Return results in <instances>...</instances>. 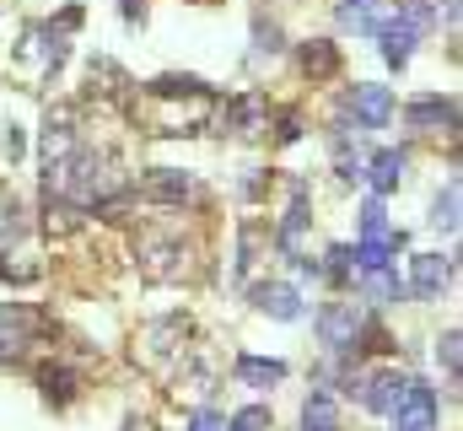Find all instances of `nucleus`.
Instances as JSON below:
<instances>
[{"instance_id":"nucleus-1","label":"nucleus","mask_w":463,"mask_h":431,"mask_svg":"<svg viewBox=\"0 0 463 431\" xmlns=\"http://www.w3.org/2000/svg\"><path fill=\"white\" fill-rule=\"evenodd\" d=\"M184 340H189V319H156L140 329V340H135V361H146V367H178L189 350H184Z\"/></svg>"},{"instance_id":"nucleus-2","label":"nucleus","mask_w":463,"mask_h":431,"mask_svg":"<svg viewBox=\"0 0 463 431\" xmlns=\"http://www.w3.org/2000/svg\"><path fill=\"white\" fill-rule=\"evenodd\" d=\"M140 270H146V281H184L189 275V248L178 237H146L140 243Z\"/></svg>"},{"instance_id":"nucleus-3","label":"nucleus","mask_w":463,"mask_h":431,"mask_svg":"<svg viewBox=\"0 0 463 431\" xmlns=\"http://www.w3.org/2000/svg\"><path fill=\"white\" fill-rule=\"evenodd\" d=\"M388 416H393V431H437V394H431L426 383L410 378L404 399H399Z\"/></svg>"},{"instance_id":"nucleus-4","label":"nucleus","mask_w":463,"mask_h":431,"mask_svg":"<svg viewBox=\"0 0 463 431\" xmlns=\"http://www.w3.org/2000/svg\"><path fill=\"white\" fill-rule=\"evenodd\" d=\"M16 60H22V65H38L43 76H54V71L65 65V27H33L27 43L16 49Z\"/></svg>"},{"instance_id":"nucleus-5","label":"nucleus","mask_w":463,"mask_h":431,"mask_svg":"<svg viewBox=\"0 0 463 431\" xmlns=\"http://www.w3.org/2000/svg\"><path fill=\"white\" fill-rule=\"evenodd\" d=\"M448 286H453V259H442V254H415L410 259V292L420 302H437Z\"/></svg>"},{"instance_id":"nucleus-6","label":"nucleus","mask_w":463,"mask_h":431,"mask_svg":"<svg viewBox=\"0 0 463 431\" xmlns=\"http://www.w3.org/2000/svg\"><path fill=\"white\" fill-rule=\"evenodd\" d=\"M43 329V319L22 302H0V356H22L33 345V334Z\"/></svg>"},{"instance_id":"nucleus-7","label":"nucleus","mask_w":463,"mask_h":431,"mask_svg":"<svg viewBox=\"0 0 463 431\" xmlns=\"http://www.w3.org/2000/svg\"><path fill=\"white\" fill-rule=\"evenodd\" d=\"M318 340H324L329 350H350V345L361 340V313H355V302H329V308L318 313Z\"/></svg>"},{"instance_id":"nucleus-8","label":"nucleus","mask_w":463,"mask_h":431,"mask_svg":"<svg viewBox=\"0 0 463 431\" xmlns=\"http://www.w3.org/2000/svg\"><path fill=\"white\" fill-rule=\"evenodd\" d=\"M189 195H194V178L178 168H151L140 178V200H151V206H184Z\"/></svg>"},{"instance_id":"nucleus-9","label":"nucleus","mask_w":463,"mask_h":431,"mask_svg":"<svg viewBox=\"0 0 463 431\" xmlns=\"http://www.w3.org/2000/svg\"><path fill=\"white\" fill-rule=\"evenodd\" d=\"M355 394H361V405L366 410H377V416H388L399 399H404V388H410V378H399V372H372V378H355L350 383Z\"/></svg>"},{"instance_id":"nucleus-10","label":"nucleus","mask_w":463,"mask_h":431,"mask_svg":"<svg viewBox=\"0 0 463 431\" xmlns=\"http://www.w3.org/2000/svg\"><path fill=\"white\" fill-rule=\"evenodd\" d=\"M350 113L361 119V129H383L393 119V92L377 81H361V87H350Z\"/></svg>"},{"instance_id":"nucleus-11","label":"nucleus","mask_w":463,"mask_h":431,"mask_svg":"<svg viewBox=\"0 0 463 431\" xmlns=\"http://www.w3.org/2000/svg\"><path fill=\"white\" fill-rule=\"evenodd\" d=\"M253 302H259V313H269V319H280V323L302 319V292H297L291 281H264V286L253 292Z\"/></svg>"},{"instance_id":"nucleus-12","label":"nucleus","mask_w":463,"mask_h":431,"mask_svg":"<svg viewBox=\"0 0 463 431\" xmlns=\"http://www.w3.org/2000/svg\"><path fill=\"white\" fill-rule=\"evenodd\" d=\"M71 151H76V113L71 108H49V119H43V157H49V168L65 162Z\"/></svg>"},{"instance_id":"nucleus-13","label":"nucleus","mask_w":463,"mask_h":431,"mask_svg":"<svg viewBox=\"0 0 463 431\" xmlns=\"http://www.w3.org/2000/svg\"><path fill=\"white\" fill-rule=\"evenodd\" d=\"M340 426H345L340 399H335L329 388H313V394L302 399V431H340Z\"/></svg>"},{"instance_id":"nucleus-14","label":"nucleus","mask_w":463,"mask_h":431,"mask_svg":"<svg viewBox=\"0 0 463 431\" xmlns=\"http://www.w3.org/2000/svg\"><path fill=\"white\" fill-rule=\"evenodd\" d=\"M372 38L383 43V60H388V65H399V71L410 65V54H415V33H410L399 16H393V22H377V33H372Z\"/></svg>"},{"instance_id":"nucleus-15","label":"nucleus","mask_w":463,"mask_h":431,"mask_svg":"<svg viewBox=\"0 0 463 431\" xmlns=\"http://www.w3.org/2000/svg\"><path fill=\"white\" fill-rule=\"evenodd\" d=\"M404 119L415 129H453L458 124V108H453V98H420V103H410Z\"/></svg>"},{"instance_id":"nucleus-16","label":"nucleus","mask_w":463,"mask_h":431,"mask_svg":"<svg viewBox=\"0 0 463 431\" xmlns=\"http://www.w3.org/2000/svg\"><path fill=\"white\" fill-rule=\"evenodd\" d=\"M404 168H410V157H404V151H377V157L366 162V178H372V189H377V195H388V189H399V184H404Z\"/></svg>"},{"instance_id":"nucleus-17","label":"nucleus","mask_w":463,"mask_h":431,"mask_svg":"<svg viewBox=\"0 0 463 431\" xmlns=\"http://www.w3.org/2000/svg\"><path fill=\"white\" fill-rule=\"evenodd\" d=\"M38 388H43L49 405H71V399L81 394V378H76L71 367H38Z\"/></svg>"},{"instance_id":"nucleus-18","label":"nucleus","mask_w":463,"mask_h":431,"mask_svg":"<svg viewBox=\"0 0 463 431\" xmlns=\"http://www.w3.org/2000/svg\"><path fill=\"white\" fill-rule=\"evenodd\" d=\"M361 297L366 302H404V281L383 264V270H361Z\"/></svg>"},{"instance_id":"nucleus-19","label":"nucleus","mask_w":463,"mask_h":431,"mask_svg":"<svg viewBox=\"0 0 463 431\" xmlns=\"http://www.w3.org/2000/svg\"><path fill=\"white\" fill-rule=\"evenodd\" d=\"M237 378L248 388H275L286 378V361H264V356H237Z\"/></svg>"},{"instance_id":"nucleus-20","label":"nucleus","mask_w":463,"mask_h":431,"mask_svg":"<svg viewBox=\"0 0 463 431\" xmlns=\"http://www.w3.org/2000/svg\"><path fill=\"white\" fill-rule=\"evenodd\" d=\"M302 71H307V76H318V81H324V76H335V71H340V49H335L329 38L302 43Z\"/></svg>"},{"instance_id":"nucleus-21","label":"nucleus","mask_w":463,"mask_h":431,"mask_svg":"<svg viewBox=\"0 0 463 431\" xmlns=\"http://www.w3.org/2000/svg\"><path fill=\"white\" fill-rule=\"evenodd\" d=\"M431 226H437V232H458V184H448V189L437 195V206H431Z\"/></svg>"},{"instance_id":"nucleus-22","label":"nucleus","mask_w":463,"mask_h":431,"mask_svg":"<svg viewBox=\"0 0 463 431\" xmlns=\"http://www.w3.org/2000/svg\"><path fill=\"white\" fill-rule=\"evenodd\" d=\"M361 237H399V232L388 226V211H383V200H366V206H361Z\"/></svg>"},{"instance_id":"nucleus-23","label":"nucleus","mask_w":463,"mask_h":431,"mask_svg":"<svg viewBox=\"0 0 463 431\" xmlns=\"http://www.w3.org/2000/svg\"><path fill=\"white\" fill-rule=\"evenodd\" d=\"M227 431H269V410H264V405H248V410L232 416Z\"/></svg>"},{"instance_id":"nucleus-24","label":"nucleus","mask_w":463,"mask_h":431,"mask_svg":"<svg viewBox=\"0 0 463 431\" xmlns=\"http://www.w3.org/2000/svg\"><path fill=\"white\" fill-rule=\"evenodd\" d=\"M43 275V264H11V259H0V281H11V286H33Z\"/></svg>"},{"instance_id":"nucleus-25","label":"nucleus","mask_w":463,"mask_h":431,"mask_svg":"<svg viewBox=\"0 0 463 431\" xmlns=\"http://www.w3.org/2000/svg\"><path fill=\"white\" fill-rule=\"evenodd\" d=\"M437 356H442V367H448V378H458V329H448V334H442V345H437Z\"/></svg>"},{"instance_id":"nucleus-26","label":"nucleus","mask_w":463,"mask_h":431,"mask_svg":"<svg viewBox=\"0 0 463 431\" xmlns=\"http://www.w3.org/2000/svg\"><path fill=\"white\" fill-rule=\"evenodd\" d=\"M253 33H259V54H275V49H280V27H275V22H264V16H259V27H253Z\"/></svg>"},{"instance_id":"nucleus-27","label":"nucleus","mask_w":463,"mask_h":431,"mask_svg":"<svg viewBox=\"0 0 463 431\" xmlns=\"http://www.w3.org/2000/svg\"><path fill=\"white\" fill-rule=\"evenodd\" d=\"M189 431H227V421H222L216 410H200V416L189 421Z\"/></svg>"},{"instance_id":"nucleus-28","label":"nucleus","mask_w":463,"mask_h":431,"mask_svg":"<svg viewBox=\"0 0 463 431\" xmlns=\"http://www.w3.org/2000/svg\"><path fill=\"white\" fill-rule=\"evenodd\" d=\"M0 146H5V157H11V162H16V157L27 151V140H22V129H16V124L5 129V140H0Z\"/></svg>"},{"instance_id":"nucleus-29","label":"nucleus","mask_w":463,"mask_h":431,"mask_svg":"<svg viewBox=\"0 0 463 431\" xmlns=\"http://www.w3.org/2000/svg\"><path fill=\"white\" fill-rule=\"evenodd\" d=\"M118 5H124V22H140L146 16V0H118Z\"/></svg>"},{"instance_id":"nucleus-30","label":"nucleus","mask_w":463,"mask_h":431,"mask_svg":"<svg viewBox=\"0 0 463 431\" xmlns=\"http://www.w3.org/2000/svg\"><path fill=\"white\" fill-rule=\"evenodd\" d=\"M124 431H151V426H146V421H129V426H124Z\"/></svg>"},{"instance_id":"nucleus-31","label":"nucleus","mask_w":463,"mask_h":431,"mask_svg":"<svg viewBox=\"0 0 463 431\" xmlns=\"http://www.w3.org/2000/svg\"><path fill=\"white\" fill-rule=\"evenodd\" d=\"M345 5H366V0H345Z\"/></svg>"}]
</instances>
